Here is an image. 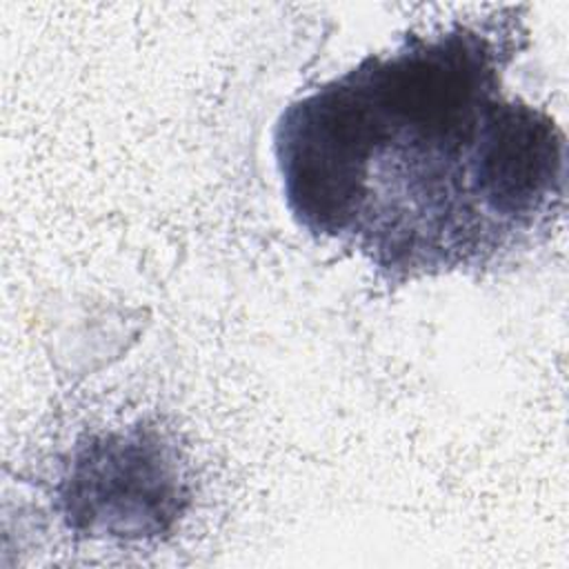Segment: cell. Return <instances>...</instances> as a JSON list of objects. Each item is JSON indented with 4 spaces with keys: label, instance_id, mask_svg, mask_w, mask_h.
Segmentation results:
<instances>
[{
    "label": "cell",
    "instance_id": "2",
    "mask_svg": "<svg viewBox=\"0 0 569 569\" xmlns=\"http://www.w3.org/2000/svg\"><path fill=\"white\" fill-rule=\"evenodd\" d=\"M69 482V513L120 536L147 531L153 518L171 516L169 500L176 498L162 451L144 440L124 438L89 449Z\"/></svg>",
    "mask_w": 569,
    "mask_h": 569
},
{
    "label": "cell",
    "instance_id": "1",
    "mask_svg": "<svg viewBox=\"0 0 569 569\" xmlns=\"http://www.w3.org/2000/svg\"><path fill=\"white\" fill-rule=\"evenodd\" d=\"M522 38L516 7L409 31L293 100L273 151L296 222L389 282L520 247L565 193L562 131L502 91Z\"/></svg>",
    "mask_w": 569,
    "mask_h": 569
}]
</instances>
